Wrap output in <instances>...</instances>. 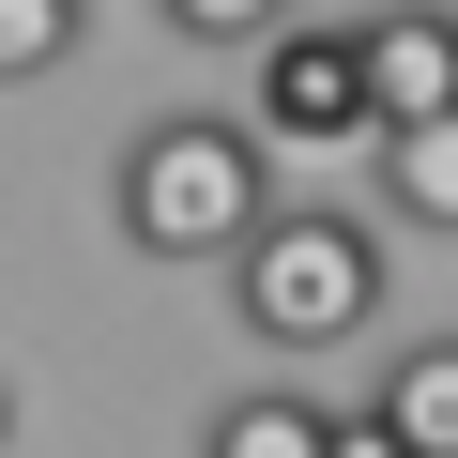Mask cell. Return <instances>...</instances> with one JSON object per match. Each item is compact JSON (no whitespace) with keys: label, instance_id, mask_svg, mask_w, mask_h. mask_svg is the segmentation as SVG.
I'll use <instances>...</instances> for the list:
<instances>
[{"label":"cell","instance_id":"obj_2","mask_svg":"<svg viewBox=\"0 0 458 458\" xmlns=\"http://www.w3.org/2000/svg\"><path fill=\"white\" fill-rule=\"evenodd\" d=\"M107 214H123V245H138V260H229V245L276 214V183H260V123H214V107L153 123V138L123 153Z\"/></svg>","mask_w":458,"mask_h":458},{"label":"cell","instance_id":"obj_8","mask_svg":"<svg viewBox=\"0 0 458 458\" xmlns=\"http://www.w3.org/2000/svg\"><path fill=\"white\" fill-rule=\"evenodd\" d=\"M77 16H92V0H0V92L62 77V62H77Z\"/></svg>","mask_w":458,"mask_h":458},{"label":"cell","instance_id":"obj_3","mask_svg":"<svg viewBox=\"0 0 458 458\" xmlns=\"http://www.w3.org/2000/svg\"><path fill=\"white\" fill-rule=\"evenodd\" d=\"M260 138H291V153H352V138H382V107H367V47L276 16V31H260Z\"/></svg>","mask_w":458,"mask_h":458},{"label":"cell","instance_id":"obj_4","mask_svg":"<svg viewBox=\"0 0 458 458\" xmlns=\"http://www.w3.org/2000/svg\"><path fill=\"white\" fill-rule=\"evenodd\" d=\"M352 47H367V107L382 123H443L458 107V16H443V0H382Z\"/></svg>","mask_w":458,"mask_h":458},{"label":"cell","instance_id":"obj_11","mask_svg":"<svg viewBox=\"0 0 458 458\" xmlns=\"http://www.w3.org/2000/svg\"><path fill=\"white\" fill-rule=\"evenodd\" d=\"M0 443H16V382H0Z\"/></svg>","mask_w":458,"mask_h":458},{"label":"cell","instance_id":"obj_7","mask_svg":"<svg viewBox=\"0 0 458 458\" xmlns=\"http://www.w3.org/2000/svg\"><path fill=\"white\" fill-rule=\"evenodd\" d=\"M321 397H291V382H260V397H229L214 428H199V458H321Z\"/></svg>","mask_w":458,"mask_h":458},{"label":"cell","instance_id":"obj_10","mask_svg":"<svg viewBox=\"0 0 458 458\" xmlns=\"http://www.w3.org/2000/svg\"><path fill=\"white\" fill-rule=\"evenodd\" d=\"M321 458H412V443H397L382 412H336V428H321Z\"/></svg>","mask_w":458,"mask_h":458},{"label":"cell","instance_id":"obj_5","mask_svg":"<svg viewBox=\"0 0 458 458\" xmlns=\"http://www.w3.org/2000/svg\"><path fill=\"white\" fill-rule=\"evenodd\" d=\"M367 153H382V214L397 229H458V107L443 123H382Z\"/></svg>","mask_w":458,"mask_h":458},{"label":"cell","instance_id":"obj_1","mask_svg":"<svg viewBox=\"0 0 458 458\" xmlns=\"http://www.w3.org/2000/svg\"><path fill=\"white\" fill-rule=\"evenodd\" d=\"M229 306H245L260 352H336L382 321V229L336 199H276L245 245H229Z\"/></svg>","mask_w":458,"mask_h":458},{"label":"cell","instance_id":"obj_9","mask_svg":"<svg viewBox=\"0 0 458 458\" xmlns=\"http://www.w3.org/2000/svg\"><path fill=\"white\" fill-rule=\"evenodd\" d=\"M153 16H168L183 47H260V31L291 16V0H153Z\"/></svg>","mask_w":458,"mask_h":458},{"label":"cell","instance_id":"obj_6","mask_svg":"<svg viewBox=\"0 0 458 458\" xmlns=\"http://www.w3.org/2000/svg\"><path fill=\"white\" fill-rule=\"evenodd\" d=\"M412 458H458V336H412L397 367H382V397H367Z\"/></svg>","mask_w":458,"mask_h":458}]
</instances>
